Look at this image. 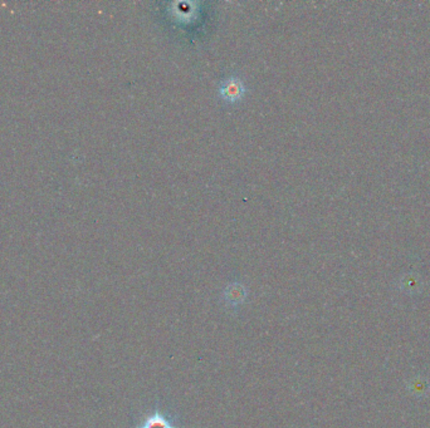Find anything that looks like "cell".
I'll list each match as a JSON object with an SVG mask.
<instances>
[{"mask_svg": "<svg viewBox=\"0 0 430 428\" xmlns=\"http://www.w3.org/2000/svg\"><path fill=\"white\" fill-rule=\"evenodd\" d=\"M131 428H182V421L169 407L155 403L132 420Z\"/></svg>", "mask_w": 430, "mask_h": 428, "instance_id": "cell-1", "label": "cell"}, {"mask_svg": "<svg viewBox=\"0 0 430 428\" xmlns=\"http://www.w3.org/2000/svg\"><path fill=\"white\" fill-rule=\"evenodd\" d=\"M247 92L243 79L238 77L237 74L228 76L221 79L218 85V95L226 103H236L243 98Z\"/></svg>", "mask_w": 430, "mask_h": 428, "instance_id": "cell-2", "label": "cell"}, {"mask_svg": "<svg viewBox=\"0 0 430 428\" xmlns=\"http://www.w3.org/2000/svg\"><path fill=\"white\" fill-rule=\"evenodd\" d=\"M247 295H248V290L242 283L233 282L224 289L223 303L228 308L236 309L243 304L244 300L247 299Z\"/></svg>", "mask_w": 430, "mask_h": 428, "instance_id": "cell-3", "label": "cell"}]
</instances>
